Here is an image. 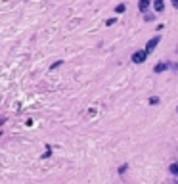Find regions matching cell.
Here are the masks:
<instances>
[{
    "instance_id": "30bf717a",
    "label": "cell",
    "mask_w": 178,
    "mask_h": 184,
    "mask_svg": "<svg viewBox=\"0 0 178 184\" xmlns=\"http://www.w3.org/2000/svg\"><path fill=\"white\" fill-rule=\"evenodd\" d=\"M61 64H63V61H61V60H57V61H54V64H52V65H50V69H52V71H54V69H57V67H60Z\"/></svg>"
},
{
    "instance_id": "9a60e30c",
    "label": "cell",
    "mask_w": 178,
    "mask_h": 184,
    "mask_svg": "<svg viewBox=\"0 0 178 184\" xmlns=\"http://www.w3.org/2000/svg\"><path fill=\"white\" fill-rule=\"evenodd\" d=\"M174 184H178V178H176V180H174Z\"/></svg>"
},
{
    "instance_id": "5bb4252c",
    "label": "cell",
    "mask_w": 178,
    "mask_h": 184,
    "mask_svg": "<svg viewBox=\"0 0 178 184\" xmlns=\"http://www.w3.org/2000/svg\"><path fill=\"white\" fill-rule=\"evenodd\" d=\"M170 4H172V8L178 10V0H170Z\"/></svg>"
},
{
    "instance_id": "3957f363",
    "label": "cell",
    "mask_w": 178,
    "mask_h": 184,
    "mask_svg": "<svg viewBox=\"0 0 178 184\" xmlns=\"http://www.w3.org/2000/svg\"><path fill=\"white\" fill-rule=\"evenodd\" d=\"M169 67H170L169 61H159V64L153 67V73H157V75H159V73H165L167 69H169Z\"/></svg>"
},
{
    "instance_id": "277c9868",
    "label": "cell",
    "mask_w": 178,
    "mask_h": 184,
    "mask_svg": "<svg viewBox=\"0 0 178 184\" xmlns=\"http://www.w3.org/2000/svg\"><path fill=\"white\" fill-rule=\"evenodd\" d=\"M151 4H153V12L155 14L165 12V0H151Z\"/></svg>"
},
{
    "instance_id": "7c38bea8",
    "label": "cell",
    "mask_w": 178,
    "mask_h": 184,
    "mask_svg": "<svg viewBox=\"0 0 178 184\" xmlns=\"http://www.w3.org/2000/svg\"><path fill=\"white\" fill-rule=\"evenodd\" d=\"M127 169H128V165H127V163H124V165H121V167H119V173H121V175H123V173H127Z\"/></svg>"
},
{
    "instance_id": "7a4b0ae2",
    "label": "cell",
    "mask_w": 178,
    "mask_h": 184,
    "mask_svg": "<svg viewBox=\"0 0 178 184\" xmlns=\"http://www.w3.org/2000/svg\"><path fill=\"white\" fill-rule=\"evenodd\" d=\"M159 42H161V36L157 35V36H153V39H149V40H148V44H146V48H144V50L148 52V54H151V52L157 48V44H159Z\"/></svg>"
},
{
    "instance_id": "2e32d148",
    "label": "cell",
    "mask_w": 178,
    "mask_h": 184,
    "mask_svg": "<svg viewBox=\"0 0 178 184\" xmlns=\"http://www.w3.org/2000/svg\"><path fill=\"white\" fill-rule=\"evenodd\" d=\"M176 113H178V106H176Z\"/></svg>"
},
{
    "instance_id": "ba28073f",
    "label": "cell",
    "mask_w": 178,
    "mask_h": 184,
    "mask_svg": "<svg viewBox=\"0 0 178 184\" xmlns=\"http://www.w3.org/2000/svg\"><path fill=\"white\" fill-rule=\"evenodd\" d=\"M148 102L151 104V106H157V104H159L161 100H159V96H149V100H148Z\"/></svg>"
},
{
    "instance_id": "8992f818",
    "label": "cell",
    "mask_w": 178,
    "mask_h": 184,
    "mask_svg": "<svg viewBox=\"0 0 178 184\" xmlns=\"http://www.w3.org/2000/svg\"><path fill=\"white\" fill-rule=\"evenodd\" d=\"M169 173L172 176H178V161H174V163H170V165H169Z\"/></svg>"
},
{
    "instance_id": "52a82bcc",
    "label": "cell",
    "mask_w": 178,
    "mask_h": 184,
    "mask_svg": "<svg viewBox=\"0 0 178 184\" xmlns=\"http://www.w3.org/2000/svg\"><path fill=\"white\" fill-rule=\"evenodd\" d=\"M124 12H127V4H124V2H121V4L115 6V14H124Z\"/></svg>"
},
{
    "instance_id": "6da1fadb",
    "label": "cell",
    "mask_w": 178,
    "mask_h": 184,
    "mask_svg": "<svg viewBox=\"0 0 178 184\" xmlns=\"http://www.w3.org/2000/svg\"><path fill=\"white\" fill-rule=\"evenodd\" d=\"M148 52L146 50H136L134 54H132V58H130V61H132V64H144L146 60H148Z\"/></svg>"
},
{
    "instance_id": "9c48e42d",
    "label": "cell",
    "mask_w": 178,
    "mask_h": 184,
    "mask_svg": "<svg viewBox=\"0 0 178 184\" xmlns=\"http://www.w3.org/2000/svg\"><path fill=\"white\" fill-rule=\"evenodd\" d=\"M155 12H146V15H144V19L146 21H151V19H155V15H153Z\"/></svg>"
},
{
    "instance_id": "8fae6325",
    "label": "cell",
    "mask_w": 178,
    "mask_h": 184,
    "mask_svg": "<svg viewBox=\"0 0 178 184\" xmlns=\"http://www.w3.org/2000/svg\"><path fill=\"white\" fill-rule=\"evenodd\" d=\"M115 23H117V17H109L107 21H106V25H107V27H111V25H115Z\"/></svg>"
},
{
    "instance_id": "5b68a950",
    "label": "cell",
    "mask_w": 178,
    "mask_h": 184,
    "mask_svg": "<svg viewBox=\"0 0 178 184\" xmlns=\"http://www.w3.org/2000/svg\"><path fill=\"white\" fill-rule=\"evenodd\" d=\"M149 6H151V0H140V2H138V10H140L142 14H146V12H148V10H149Z\"/></svg>"
},
{
    "instance_id": "4fadbf2b",
    "label": "cell",
    "mask_w": 178,
    "mask_h": 184,
    "mask_svg": "<svg viewBox=\"0 0 178 184\" xmlns=\"http://www.w3.org/2000/svg\"><path fill=\"white\" fill-rule=\"evenodd\" d=\"M50 155H52V150H50V148H46V151L42 154V157H50Z\"/></svg>"
}]
</instances>
